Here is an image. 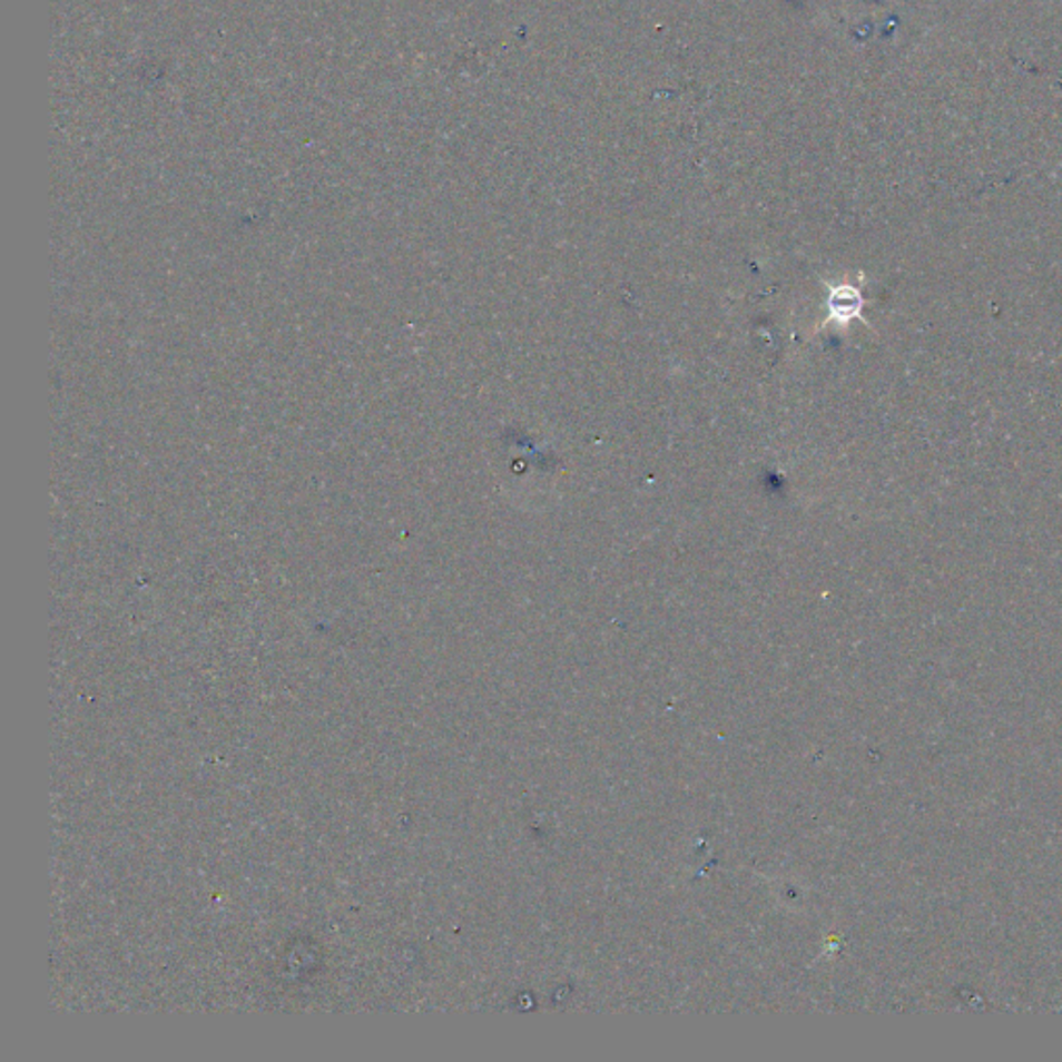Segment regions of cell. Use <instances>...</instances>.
<instances>
[{
	"label": "cell",
	"mask_w": 1062,
	"mask_h": 1062,
	"mask_svg": "<svg viewBox=\"0 0 1062 1062\" xmlns=\"http://www.w3.org/2000/svg\"><path fill=\"white\" fill-rule=\"evenodd\" d=\"M835 305H840V307H835V309H838V318H855V316H859V309H862V297L855 288H840L835 293Z\"/></svg>",
	"instance_id": "cell-1"
}]
</instances>
